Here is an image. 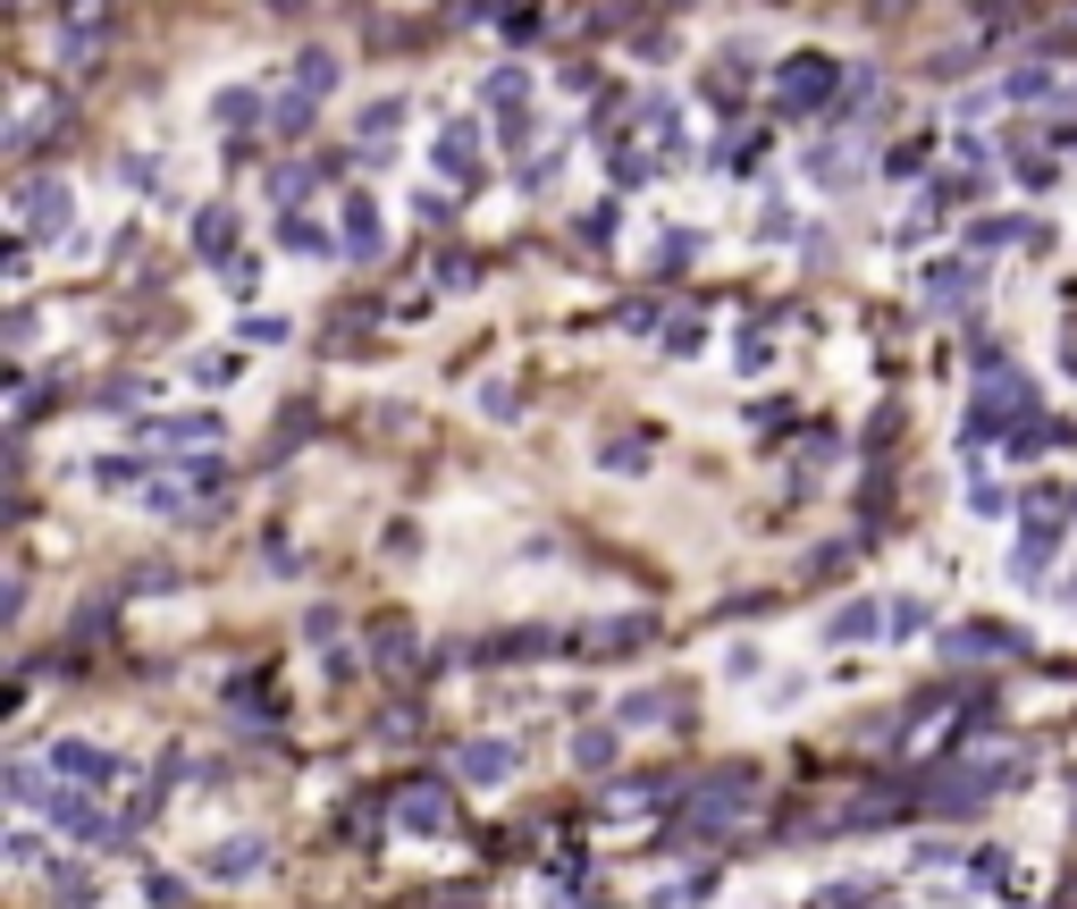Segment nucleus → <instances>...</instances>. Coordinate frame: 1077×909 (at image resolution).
<instances>
[{
    "instance_id": "1",
    "label": "nucleus",
    "mask_w": 1077,
    "mask_h": 909,
    "mask_svg": "<svg viewBox=\"0 0 1077 909\" xmlns=\"http://www.w3.org/2000/svg\"><path fill=\"white\" fill-rule=\"evenodd\" d=\"M825 101H833V59H816V51L783 59V76H775V110H783V118H816Z\"/></svg>"
},
{
    "instance_id": "2",
    "label": "nucleus",
    "mask_w": 1077,
    "mask_h": 909,
    "mask_svg": "<svg viewBox=\"0 0 1077 909\" xmlns=\"http://www.w3.org/2000/svg\"><path fill=\"white\" fill-rule=\"evenodd\" d=\"M1019 648H1036V641H1027V632H1010V624H960V632H943V657H951V665L1019 657Z\"/></svg>"
},
{
    "instance_id": "3",
    "label": "nucleus",
    "mask_w": 1077,
    "mask_h": 909,
    "mask_svg": "<svg viewBox=\"0 0 1077 909\" xmlns=\"http://www.w3.org/2000/svg\"><path fill=\"white\" fill-rule=\"evenodd\" d=\"M750 800H757V775H750V766H724V775L707 783L699 800H691V817H699V825H733Z\"/></svg>"
},
{
    "instance_id": "4",
    "label": "nucleus",
    "mask_w": 1077,
    "mask_h": 909,
    "mask_svg": "<svg viewBox=\"0 0 1077 909\" xmlns=\"http://www.w3.org/2000/svg\"><path fill=\"white\" fill-rule=\"evenodd\" d=\"M262 868H270V842H262V833H227L219 851L203 859V876H210V884H253Z\"/></svg>"
},
{
    "instance_id": "5",
    "label": "nucleus",
    "mask_w": 1077,
    "mask_h": 909,
    "mask_svg": "<svg viewBox=\"0 0 1077 909\" xmlns=\"http://www.w3.org/2000/svg\"><path fill=\"white\" fill-rule=\"evenodd\" d=\"M438 169H447V186H480V127L472 118H454L438 135Z\"/></svg>"
},
{
    "instance_id": "6",
    "label": "nucleus",
    "mask_w": 1077,
    "mask_h": 909,
    "mask_svg": "<svg viewBox=\"0 0 1077 909\" xmlns=\"http://www.w3.org/2000/svg\"><path fill=\"white\" fill-rule=\"evenodd\" d=\"M18 219L35 227V236H51V227L76 219V194H68V186H26V194H18Z\"/></svg>"
},
{
    "instance_id": "7",
    "label": "nucleus",
    "mask_w": 1077,
    "mask_h": 909,
    "mask_svg": "<svg viewBox=\"0 0 1077 909\" xmlns=\"http://www.w3.org/2000/svg\"><path fill=\"white\" fill-rule=\"evenodd\" d=\"M379 203L371 194H345V262H379Z\"/></svg>"
},
{
    "instance_id": "8",
    "label": "nucleus",
    "mask_w": 1077,
    "mask_h": 909,
    "mask_svg": "<svg viewBox=\"0 0 1077 909\" xmlns=\"http://www.w3.org/2000/svg\"><path fill=\"white\" fill-rule=\"evenodd\" d=\"M454 766H463L472 783H506L513 766H522V750H513V741H463V758H454Z\"/></svg>"
},
{
    "instance_id": "9",
    "label": "nucleus",
    "mask_w": 1077,
    "mask_h": 909,
    "mask_svg": "<svg viewBox=\"0 0 1077 909\" xmlns=\"http://www.w3.org/2000/svg\"><path fill=\"white\" fill-rule=\"evenodd\" d=\"M993 413H1036V388H1027V371H993V379H985L977 421H993Z\"/></svg>"
},
{
    "instance_id": "10",
    "label": "nucleus",
    "mask_w": 1077,
    "mask_h": 909,
    "mask_svg": "<svg viewBox=\"0 0 1077 909\" xmlns=\"http://www.w3.org/2000/svg\"><path fill=\"white\" fill-rule=\"evenodd\" d=\"M144 438H169V447H219V413H177V421H144Z\"/></svg>"
},
{
    "instance_id": "11",
    "label": "nucleus",
    "mask_w": 1077,
    "mask_h": 909,
    "mask_svg": "<svg viewBox=\"0 0 1077 909\" xmlns=\"http://www.w3.org/2000/svg\"><path fill=\"white\" fill-rule=\"evenodd\" d=\"M396 817H404V825H413V833H447V792H438V783H413V792H404L396 800Z\"/></svg>"
},
{
    "instance_id": "12",
    "label": "nucleus",
    "mask_w": 1077,
    "mask_h": 909,
    "mask_svg": "<svg viewBox=\"0 0 1077 909\" xmlns=\"http://www.w3.org/2000/svg\"><path fill=\"white\" fill-rule=\"evenodd\" d=\"M51 817H59V833H76V842H110V825H101V809L85 792H59Z\"/></svg>"
},
{
    "instance_id": "13",
    "label": "nucleus",
    "mask_w": 1077,
    "mask_h": 909,
    "mask_svg": "<svg viewBox=\"0 0 1077 909\" xmlns=\"http://www.w3.org/2000/svg\"><path fill=\"white\" fill-rule=\"evenodd\" d=\"M51 766H59V775H76V783H110V750H94V741H59Z\"/></svg>"
},
{
    "instance_id": "14",
    "label": "nucleus",
    "mask_w": 1077,
    "mask_h": 909,
    "mask_svg": "<svg viewBox=\"0 0 1077 909\" xmlns=\"http://www.w3.org/2000/svg\"><path fill=\"white\" fill-rule=\"evenodd\" d=\"M371 657H379V674H404V665H413V624H396V615H388V624L371 632Z\"/></svg>"
},
{
    "instance_id": "15",
    "label": "nucleus",
    "mask_w": 1077,
    "mask_h": 909,
    "mask_svg": "<svg viewBox=\"0 0 1077 909\" xmlns=\"http://www.w3.org/2000/svg\"><path fill=\"white\" fill-rule=\"evenodd\" d=\"M210 118H219V127H227V135H245V127H253V118H262V94H253V85H227V94H219V101H210Z\"/></svg>"
},
{
    "instance_id": "16",
    "label": "nucleus",
    "mask_w": 1077,
    "mask_h": 909,
    "mask_svg": "<svg viewBox=\"0 0 1077 909\" xmlns=\"http://www.w3.org/2000/svg\"><path fill=\"white\" fill-rule=\"evenodd\" d=\"M875 624H884V615H875V598H851V606H842V615L825 624V641H833V648H842V641H868Z\"/></svg>"
},
{
    "instance_id": "17",
    "label": "nucleus",
    "mask_w": 1077,
    "mask_h": 909,
    "mask_svg": "<svg viewBox=\"0 0 1077 909\" xmlns=\"http://www.w3.org/2000/svg\"><path fill=\"white\" fill-rule=\"evenodd\" d=\"M227 236H236V219H227L219 203H210V211H194V245H203L210 262H227ZM227 270H236V262H227Z\"/></svg>"
},
{
    "instance_id": "18",
    "label": "nucleus",
    "mask_w": 1077,
    "mask_h": 909,
    "mask_svg": "<svg viewBox=\"0 0 1077 909\" xmlns=\"http://www.w3.org/2000/svg\"><path fill=\"white\" fill-rule=\"evenodd\" d=\"M396 127H404V101H396V94H388V101H371V110L354 118V135H362V144H388Z\"/></svg>"
},
{
    "instance_id": "19",
    "label": "nucleus",
    "mask_w": 1077,
    "mask_h": 909,
    "mask_svg": "<svg viewBox=\"0 0 1077 909\" xmlns=\"http://www.w3.org/2000/svg\"><path fill=\"white\" fill-rule=\"evenodd\" d=\"M94 51H101V18L85 9V18H68V26H59V59H94Z\"/></svg>"
},
{
    "instance_id": "20",
    "label": "nucleus",
    "mask_w": 1077,
    "mask_h": 909,
    "mask_svg": "<svg viewBox=\"0 0 1077 909\" xmlns=\"http://www.w3.org/2000/svg\"><path fill=\"white\" fill-rule=\"evenodd\" d=\"M0 792L18 800V809H35V800H42V766H35V758H9V775H0Z\"/></svg>"
},
{
    "instance_id": "21",
    "label": "nucleus",
    "mask_w": 1077,
    "mask_h": 909,
    "mask_svg": "<svg viewBox=\"0 0 1077 909\" xmlns=\"http://www.w3.org/2000/svg\"><path fill=\"white\" fill-rule=\"evenodd\" d=\"M572 758H581L589 775H598V766H615V733H606V724H581V733H572Z\"/></svg>"
},
{
    "instance_id": "22",
    "label": "nucleus",
    "mask_w": 1077,
    "mask_h": 909,
    "mask_svg": "<svg viewBox=\"0 0 1077 909\" xmlns=\"http://www.w3.org/2000/svg\"><path fill=\"white\" fill-rule=\"evenodd\" d=\"M270 194H278V211L295 219V203L312 194V169H303V160H286V169H270Z\"/></svg>"
},
{
    "instance_id": "23",
    "label": "nucleus",
    "mask_w": 1077,
    "mask_h": 909,
    "mask_svg": "<svg viewBox=\"0 0 1077 909\" xmlns=\"http://www.w3.org/2000/svg\"><path fill=\"white\" fill-rule=\"evenodd\" d=\"M270 127L278 135H312V94H278L270 101Z\"/></svg>"
},
{
    "instance_id": "24",
    "label": "nucleus",
    "mask_w": 1077,
    "mask_h": 909,
    "mask_svg": "<svg viewBox=\"0 0 1077 909\" xmlns=\"http://www.w3.org/2000/svg\"><path fill=\"white\" fill-rule=\"evenodd\" d=\"M674 691H631V700H624V724H665V716H674Z\"/></svg>"
},
{
    "instance_id": "25",
    "label": "nucleus",
    "mask_w": 1077,
    "mask_h": 909,
    "mask_svg": "<svg viewBox=\"0 0 1077 909\" xmlns=\"http://www.w3.org/2000/svg\"><path fill=\"white\" fill-rule=\"evenodd\" d=\"M295 76H303V94H329V85H337V51H321V42H312V51L295 59Z\"/></svg>"
},
{
    "instance_id": "26",
    "label": "nucleus",
    "mask_w": 1077,
    "mask_h": 909,
    "mask_svg": "<svg viewBox=\"0 0 1077 909\" xmlns=\"http://www.w3.org/2000/svg\"><path fill=\"white\" fill-rule=\"evenodd\" d=\"M631 641H648V615H624V624H598V648H606V657H631Z\"/></svg>"
},
{
    "instance_id": "27",
    "label": "nucleus",
    "mask_w": 1077,
    "mask_h": 909,
    "mask_svg": "<svg viewBox=\"0 0 1077 909\" xmlns=\"http://www.w3.org/2000/svg\"><path fill=\"white\" fill-rule=\"evenodd\" d=\"M691 262H699V227H674V236H665V253H657V270L674 278V270H691Z\"/></svg>"
},
{
    "instance_id": "28",
    "label": "nucleus",
    "mask_w": 1077,
    "mask_h": 909,
    "mask_svg": "<svg viewBox=\"0 0 1077 909\" xmlns=\"http://www.w3.org/2000/svg\"><path fill=\"white\" fill-rule=\"evenodd\" d=\"M1002 94H1010V101H1044V94H1052V68H1010Z\"/></svg>"
},
{
    "instance_id": "29",
    "label": "nucleus",
    "mask_w": 1077,
    "mask_h": 909,
    "mask_svg": "<svg viewBox=\"0 0 1077 909\" xmlns=\"http://www.w3.org/2000/svg\"><path fill=\"white\" fill-rule=\"evenodd\" d=\"M278 245H286V253H337L312 219H278Z\"/></svg>"
},
{
    "instance_id": "30",
    "label": "nucleus",
    "mask_w": 1077,
    "mask_h": 909,
    "mask_svg": "<svg viewBox=\"0 0 1077 909\" xmlns=\"http://www.w3.org/2000/svg\"><path fill=\"white\" fill-rule=\"evenodd\" d=\"M1010 236H1036V227H1002V219H977V227H968V245H977V253H1002Z\"/></svg>"
},
{
    "instance_id": "31",
    "label": "nucleus",
    "mask_w": 1077,
    "mask_h": 909,
    "mask_svg": "<svg viewBox=\"0 0 1077 909\" xmlns=\"http://www.w3.org/2000/svg\"><path fill=\"white\" fill-rule=\"evenodd\" d=\"M598 463H615V472H648V447H640V438H615V447H598Z\"/></svg>"
},
{
    "instance_id": "32",
    "label": "nucleus",
    "mask_w": 1077,
    "mask_h": 909,
    "mask_svg": "<svg viewBox=\"0 0 1077 909\" xmlns=\"http://www.w3.org/2000/svg\"><path fill=\"white\" fill-rule=\"evenodd\" d=\"M480 94H489V101H522L530 76H522V68H489V85H480Z\"/></svg>"
},
{
    "instance_id": "33",
    "label": "nucleus",
    "mask_w": 1077,
    "mask_h": 909,
    "mask_svg": "<svg viewBox=\"0 0 1077 909\" xmlns=\"http://www.w3.org/2000/svg\"><path fill=\"white\" fill-rule=\"evenodd\" d=\"M286 338V321H278V312H270V321H245V345H278Z\"/></svg>"
},
{
    "instance_id": "34",
    "label": "nucleus",
    "mask_w": 1077,
    "mask_h": 909,
    "mask_svg": "<svg viewBox=\"0 0 1077 909\" xmlns=\"http://www.w3.org/2000/svg\"><path fill=\"white\" fill-rule=\"evenodd\" d=\"M1069 606H1077V573H1069Z\"/></svg>"
}]
</instances>
